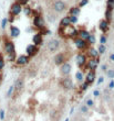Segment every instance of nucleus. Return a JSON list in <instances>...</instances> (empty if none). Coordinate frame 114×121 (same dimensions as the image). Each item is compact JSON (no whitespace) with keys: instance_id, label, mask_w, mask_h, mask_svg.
I'll return each mask as SVG.
<instances>
[{"instance_id":"f257e3e1","label":"nucleus","mask_w":114,"mask_h":121,"mask_svg":"<svg viewBox=\"0 0 114 121\" xmlns=\"http://www.w3.org/2000/svg\"><path fill=\"white\" fill-rule=\"evenodd\" d=\"M63 29V34L62 35H65L68 34L70 38H74L76 35H79V32L75 30V28L72 26H65V28H62Z\"/></svg>"},{"instance_id":"f03ea898","label":"nucleus","mask_w":114,"mask_h":121,"mask_svg":"<svg viewBox=\"0 0 114 121\" xmlns=\"http://www.w3.org/2000/svg\"><path fill=\"white\" fill-rule=\"evenodd\" d=\"M59 46H60V42H59V40H55V39L49 41V43H48V50H49L50 52L58 51Z\"/></svg>"},{"instance_id":"7ed1b4c3","label":"nucleus","mask_w":114,"mask_h":121,"mask_svg":"<svg viewBox=\"0 0 114 121\" xmlns=\"http://www.w3.org/2000/svg\"><path fill=\"white\" fill-rule=\"evenodd\" d=\"M27 55H28L29 57H31V56H35L37 53L39 52V48L37 45L35 44H29L28 46H27Z\"/></svg>"},{"instance_id":"20e7f679","label":"nucleus","mask_w":114,"mask_h":121,"mask_svg":"<svg viewBox=\"0 0 114 121\" xmlns=\"http://www.w3.org/2000/svg\"><path fill=\"white\" fill-rule=\"evenodd\" d=\"M21 10H22V6L18 2H15L12 6L10 7V13H11L12 16H18V14L21 12Z\"/></svg>"},{"instance_id":"39448f33","label":"nucleus","mask_w":114,"mask_h":121,"mask_svg":"<svg viewBox=\"0 0 114 121\" xmlns=\"http://www.w3.org/2000/svg\"><path fill=\"white\" fill-rule=\"evenodd\" d=\"M33 26H35V28H38V29L45 28V21H43L41 16H35V19H33Z\"/></svg>"},{"instance_id":"423d86ee","label":"nucleus","mask_w":114,"mask_h":121,"mask_svg":"<svg viewBox=\"0 0 114 121\" xmlns=\"http://www.w3.org/2000/svg\"><path fill=\"white\" fill-rule=\"evenodd\" d=\"M74 43H75V46L79 48V50H84V48H86V46H88V42L81 38L75 39V40H74Z\"/></svg>"},{"instance_id":"0eeeda50","label":"nucleus","mask_w":114,"mask_h":121,"mask_svg":"<svg viewBox=\"0 0 114 121\" xmlns=\"http://www.w3.org/2000/svg\"><path fill=\"white\" fill-rule=\"evenodd\" d=\"M53 9L57 11V12H62L64 9H65V3L61 0H57L53 4Z\"/></svg>"},{"instance_id":"6e6552de","label":"nucleus","mask_w":114,"mask_h":121,"mask_svg":"<svg viewBox=\"0 0 114 121\" xmlns=\"http://www.w3.org/2000/svg\"><path fill=\"white\" fill-rule=\"evenodd\" d=\"M99 29L101 30L103 33H105V32L109 30V21L106 19H103L101 20L100 22H99Z\"/></svg>"},{"instance_id":"1a4fd4ad","label":"nucleus","mask_w":114,"mask_h":121,"mask_svg":"<svg viewBox=\"0 0 114 121\" xmlns=\"http://www.w3.org/2000/svg\"><path fill=\"white\" fill-rule=\"evenodd\" d=\"M16 63L18 65H25V64L29 63V56L28 55H20L17 57Z\"/></svg>"},{"instance_id":"9d476101","label":"nucleus","mask_w":114,"mask_h":121,"mask_svg":"<svg viewBox=\"0 0 114 121\" xmlns=\"http://www.w3.org/2000/svg\"><path fill=\"white\" fill-rule=\"evenodd\" d=\"M32 41H33V44L35 45H41L43 43V39H42V34L41 33H37V34L33 35V38H32Z\"/></svg>"},{"instance_id":"9b49d317","label":"nucleus","mask_w":114,"mask_h":121,"mask_svg":"<svg viewBox=\"0 0 114 121\" xmlns=\"http://www.w3.org/2000/svg\"><path fill=\"white\" fill-rule=\"evenodd\" d=\"M85 63H86V56L85 55L82 54V53H80V54L76 55V64H78L80 67L83 66Z\"/></svg>"},{"instance_id":"f8f14e48","label":"nucleus","mask_w":114,"mask_h":121,"mask_svg":"<svg viewBox=\"0 0 114 121\" xmlns=\"http://www.w3.org/2000/svg\"><path fill=\"white\" fill-rule=\"evenodd\" d=\"M5 50L6 52L9 54V53H12V52H16V48H15V44H13L11 41H7L5 43Z\"/></svg>"},{"instance_id":"ddd939ff","label":"nucleus","mask_w":114,"mask_h":121,"mask_svg":"<svg viewBox=\"0 0 114 121\" xmlns=\"http://www.w3.org/2000/svg\"><path fill=\"white\" fill-rule=\"evenodd\" d=\"M61 73L63 75H69L71 73V65L69 63H64L61 65Z\"/></svg>"},{"instance_id":"4468645a","label":"nucleus","mask_w":114,"mask_h":121,"mask_svg":"<svg viewBox=\"0 0 114 121\" xmlns=\"http://www.w3.org/2000/svg\"><path fill=\"white\" fill-rule=\"evenodd\" d=\"M54 63L55 65H62L64 64V55L62 53H59L54 56Z\"/></svg>"},{"instance_id":"2eb2a0df","label":"nucleus","mask_w":114,"mask_h":121,"mask_svg":"<svg viewBox=\"0 0 114 121\" xmlns=\"http://www.w3.org/2000/svg\"><path fill=\"white\" fill-rule=\"evenodd\" d=\"M98 64H99V60L96 58H92V60H89V63H88V66L91 70H94L96 69V67H98Z\"/></svg>"},{"instance_id":"dca6fc26","label":"nucleus","mask_w":114,"mask_h":121,"mask_svg":"<svg viewBox=\"0 0 114 121\" xmlns=\"http://www.w3.org/2000/svg\"><path fill=\"white\" fill-rule=\"evenodd\" d=\"M95 79V72L94 70H91V72H89L88 73V75H86V78H85V82L89 84H92L93 82H94Z\"/></svg>"},{"instance_id":"f3484780","label":"nucleus","mask_w":114,"mask_h":121,"mask_svg":"<svg viewBox=\"0 0 114 121\" xmlns=\"http://www.w3.org/2000/svg\"><path fill=\"white\" fill-rule=\"evenodd\" d=\"M62 86H63L65 89H71V88L73 87L72 80L70 79V78H64L63 82H62Z\"/></svg>"},{"instance_id":"a211bd4d","label":"nucleus","mask_w":114,"mask_h":121,"mask_svg":"<svg viewBox=\"0 0 114 121\" xmlns=\"http://www.w3.org/2000/svg\"><path fill=\"white\" fill-rule=\"evenodd\" d=\"M60 26H61V28H65V26H71V19H70V17H64L63 19L61 20Z\"/></svg>"},{"instance_id":"6ab92c4d","label":"nucleus","mask_w":114,"mask_h":121,"mask_svg":"<svg viewBox=\"0 0 114 121\" xmlns=\"http://www.w3.org/2000/svg\"><path fill=\"white\" fill-rule=\"evenodd\" d=\"M10 33H11V36L13 38H17V36H19L20 34V30L15 26H10Z\"/></svg>"},{"instance_id":"aec40b11","label":"nucleus","mask_w":114,"mask_h":121,"mask_svg":"<svg viewBox=\"0 0 114 121\" xmlns=\"http://www.w3.org/2000/svg\"><path fill=\"white\" fill-rule=\"evenodd\" d=\"M90 33L86 30H82V31H80L79 32V38H81V39H83V40H85V41H88L89 40V38H90Z\"/></svg>"},{"instance_id":"412c9836","label":"nucleus","mask_w":114,"mask_h":121,"mask_svg":"<svg viewBox=\"0 0 114 121\" xmlns=\"http://www.w3.org/2000/svg\"><path fill=\"white\" fill-rule=\"evenodd\" d=\"M70 14L71 16H79L80 14V8L79 7H73V8H71V10H70Z\"/></svg>"},{"instance_id":"4be33fe9","label":"nucleus","mask_w":114,"mask_h":121,"mask_svg":"<svg viewBox=\"0 0 114 121\" xmlns=\"http://www.w3.org/2000/svg\"><path fill=\"white\" fill-rule=\"evenodd\" d=\"M15 87H16V90L17 91H20V89L23 87V80L22 79H18L15 84Z\"/></svg>"},{"instance_id":"5701e85b","label":"nucleus","mask_w":114,"mask_h":121,"mask_svg":"<svg viewBox=\"0 0 114 121\" xmlns=\"http://www.w3.org/2000/svg\"><path fill=\"white\" fill-rule=\"evenodd\" d=\"M89 54H90V56H91V57L96 58L99 56V54H100V53H99L98 50H95V48H91V50L89 51Z\"/></svg>"},{"instance_id":"b1692460","label":"nucleus","mask_w":114,"mask_h":121,"mask_svg":"<svg viewBox=\"0 0 114 121\" xmlns=\"http://www.w3.org/2000/svg\"><path fill=\"white\" fill-rule=\"evenodd\" d=\"M15 90H16V87H15V85H11V86L8 88V91H7V97H8V98H9V97H11Z\"/></svg>"},{"instance_id":"393cba45","label":"nucleus","mask_w":114,"mask_h":121,"mask_svg":"<svg viewBox=\"0 0 114 121\" xmlns=\"http://www.w3.org/2000/svg\"><path fill=\"white\" fill-rule=\"evenodd\" d=\"M75 78H76V80L78 82H83V73L81 72V70H79V72H76V74H75Z\"/></svg>"},{"instance_id":"a878e982","label":"nucleus","mask_w":114,"mask_h":121,"mask_svg":"<svg viewBox=\"0 0 114 121\" xmlns=\"http://www.w3.org/2000/svg\"><path fill=\"white\" fill-rule=\"evenodd\" d=\"M98 51L100 54H104L105 51H106V48H105V44H100L99 45V48H98Z\"/></svg>"},{"instance_id":"bb28decb","label":"nucleus","mask_w":114,"mask_h":121,"mask_svg":"<svg viewBox=\"0 0 114 121\" xmlns=\"http://www.w3.org/2000/svg\"><path fill=\"white\" fill-rule=\"evenodd\" d=\"M8 60H9L10 62H12V60H17V57H16V52L9 53V54H8Z\"/></svg>"},{"instance_id":"cd10ccee","label":"nucleus","mask_w":114,"mask_h":121,"mask_svg":"<svg viewBox=\"0 0 114 121\" xmlns=\"http://www.w3.org/2000/svg\"><path fill=\"white\" fill-rule=\"evenodd\" d=\"M80 111L82 112V113H88V111H89V107L86 105H82L81 107H80Z\"/></svg>"},{"instance_id":"c85d7f7f","label":"nucleus","mask_w":114,"mask_h":121,"mask_svg":"<svg viewBox=\"0 0 114 121\" xmlns=\"http://www.w3.org/2000/svg\"><path fill=\"white\" fill-rule=\"evenodd\" d=\"M112 10H110V9H108L106 10V12H105V17H106V20H108L109 22H110V20H111V18H112Z\"/></svg>"},{"instance_id":"c756f323","label":"nucleus","mask_w":114,"mask_h":121,"mask_svg":"<svg viewBox=\"0 0 114 121\" xmlns=\"http://www.w3.org/2000/svg\"><path fill=\"white\" fill-rule=\"evenodd\" d=\"M3 67H5V60H3L2 54H0V72L3 69Z\"/></svg>"},{"instance_id":"7c9ffc66","label":"nucleus","mask_w":114,"mask_h":121,"mask_svg":"<svg viewBox=\"0 0 114 121\" xmlns=\"http://www.w3.org/2000/svg\"><path fill=\"white\" fill-rule=\"evenodd\" d=\"M106 75H108L109 78L113 79V78H114V69H108V72H106Z\"/></svg>"},{"instance_id":"2f4dec72","label":"nucleus","mask_w":114,"mask_h":121,"mask_svg":"<svg viewBox=\"0 0 114 121\" xmlns=\"http://www.w3.org/2000/svg\"><path fill=\"white\" fill-rule=\"evenodd\" d=\"M113 6H114V0H108V9L113 10Z\"/></svg>"},{"instance_id":"473e14b6","label":"nucleus","mask_w":114,"mask_h":121,"mask_svg":"<svg viewBox=\"0 0 114 121\" xmlns=\"http://www.w3.org/2000/svg\"><path fill=\"white\" fill-rule=\"evenodd\" d=\"M88 41H89L90 44H95V36H94L93 34H91V35H90V38H89V40H88Z\"/></svg>"},{"instance_id":"72a5a7b5","label":"nucleus","mask_w":114,"mask_h":121,"mask_svg":"<svg viewBox=\"0 0 114 121\" xmlns=\"http://www.w3.org/2000/svg\"><path fill=\"white\" fill-rule=\"evenodd\" d=\"M7 23H8V19H7V18H3V19L1 20V28H2V29L6 28Z\"/></svg>"},{"instance_id":"f704fd0d","label":"nucleus","mask_w":114,"mask_h":121,"mask_svg":"<svg viewBox=\"0 0 114 121\" xmlns=\"http://www.w3.org/2000/svg\"><path fill=\"white\" fill-rule=\"evenodd\" d=\"M70 19H71V24H74V23L78 22V17L76 16H70Z\"/></svg>"},{"instance_id":"c9c22d12","label":"nucleus","mask_w":114,"mask_h":121,"mask_svg":"<svg viewBox=\"0 0 114 121\" xmlns=\"http://www.w3.org/2000/svg\"><path fill=\"white\" fill-rule=\"evenodd\" d=\"M93 105H94V101H93V100H92V99H88V100H86V106H88V107H93Z\"/></svg>"},{"instance_id":"e433bc0d","label":"nucleus","mask_w":114,"mask_h":121,"mask_svg":"<svg viewBox=\"0 0 114 121\" xmlns=\"http://www.w3.org/2000/svg\"><path fill=\"white\" fill-rule=\"evenodd\" d=\"M100 43H101V44H105V43H106V38H105V35H101V38H100Z\"/></svg>"},{"instance_id":"4c0bfd02","label":"nucleus","mask_w":114,"mask_h":121,"mask_svg":"<svg viewBox=\"0 0 114 121\" xmlns=\"http://www.w3.org/2000/svg\"><path fill=\"white\" fill-rule=\"evenodd\" d=\"M89 85H90L89 83L84 82V83L82 84V87H81V89H82V90H86V89H88V87H89Z\"/></svg>"},{"instance_id":"58836bf2","label":"nucleus","mask_w":114,"mask_h":121,"mask_svg":"<svg viewBox=\"0 0 114 121\" xmlns=\"http://www.w3.org/2000/svg\"><path fill=\"white\" fill-rule=\"evenodd\" d=\"M18 3H20L21 6H25L28 3V0H18Z\"/></svg>"},{"instance_id":"ea45409f","label":"nucleus","mask_w":114,"mask_h":121,"mask_svg":"<svg viewBox=\"0 0 114 121\" xmlns=\"http://www.w3.org/2000/svg\"><path fill=\"white\" fill-rule=\"evenodd\" d=\"M5 110H0V120H3L5 119Z\"/></svg>"},{"instance_id":"a19ab883","label":"nucleus","mask_w":114,"mask_h":121,"mask_svg":"<svg viewBox=\"0 0 114 121\" xmlns=\"http://www.w3.org/2000/svg\"><path fill=\"white\" fill-rule=\"evenodd\" d=\"M109 88H110V89H113L114 88V80L113 79H111V82L109 84Z\"/></svg>"},{"instance_id":"79ce46f5","label":"nucleus","mask_w":114,"mask_h":121,"mask_svg":"<svg viewBox=\"0 0 114 121\" xmlns=\"http://www.w3.org/2000/svg\"><path fill=\"white\" fill-rule=\"evenodd\" d=\"M88 1H89V0H82V1L80 2V7H84L86 3H88Z\"/></svg>"},{"instance_id":"37998d69","label":"nucleus","mask_w":114,"mask_h":121,"mask_svg":"<svg viewBox=\"0 0 114 121\" xmlns=\"http://www.w3.org/2000/svg\"><path fill=\"white\" fill-rule=\"evenodd\" d=\"M103 82H104V78H103V77H100L98 79V82H96V84H98V85H101Z\"/></svg>"},{"instance_id":"c03bdc74","label":"nucleus","mask_w":114,"mask_h":121,"mask_svg":"<svg viewBox=\"0 0 114 121\" xmlns=\"http://www.w3.org/2000/svg\"><path fill=\"white\" fill-rule=\"evenodd\" d=\"M93 96H94V97H99V96H100V91H99L98 89H95L94 91H93Z\"/></svg>"},{"instance_id":"a18cd8bd","label":"nucleus","mask_w":114,"mask_h":121,"mask_svg":"<svg viewBox=\"0 0 114 121\" xmlns=\"http://www.w3.org/2000/svg\"><path fill=\"white\" fill-rule=\"evenodd\" d=\"M101 69L104 70V72H105V70L108 72V67H106V65H102V66H101Z\"/></svg>"},{"instance_id":"49530a36","label":"nucleus","mask_w":114,"mask_h":121,"mask_svg":"<svg viewBox=\"0 0 114 121\" xmlns=\"http://www.w3.org/2000/svg\"><path fill=\"white\" fill-rule=\"evenodd\" d=\"M110 60H112V62H114V53H112V54L110 55Z\"/></svg>"},{"instance_id":"de8ad7c7","label":"nucleus","mask_w":114,"mask_h":121,"mask_svg":"<svg viewBox=\"0 0 114 121\" xmlns=\"http://www.w3.org/2000/svg\"><path fill=\"white\" fill-rule=\"evenodd\" d=\"M25 13H27V14H28V13H31V10H30V9H27V10H25Z\"/></svg>"},{"instance_id":"09e8293b","label":"nucleus","mask_w":114,"mask_h":121,"mask_svg":"<svg viewBox=\"0 0 114 121\" xmlns=\"http://www.w3.org/2000/svg\"><path fill=\"white\" fill-rule=\"evenodd\" d=\"M1 80H2V75L0 74V83H1Z\"/></svg>"},{"instance_id":"8fccbe9b","label":"nucleus","mask_w":114,"mask_h":121,"mask_svg":"<svg viewBox=\"0 0 114 121\" xmlns=\"http://www.w3.org/2000/svg\"><path fill=\"white\" fill-rule=\"evenodd\" d=\"M64 121H69V118H67V119H65V120H64Z\"/></svg>"},{"instance_id":"3c124183","label":"nucleus","mask_w":114,"mask_h":121,"mask_svg":"<svg viewBox=\"0 0 114 121\" xmlns=\"http://www.w3.org/2000/svg\"><path fill=\"white\" fill-rule=\"evenodd\" d=\"M113 29H114V26H113Z\"/></svg>"}]
</instances>
